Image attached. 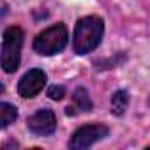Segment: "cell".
<instances>
[{"mask_svg":"<svg viewBox=\"0 0 150 150\" xmlns=\"http://www.w3.org/2000/svg\"><path fill=\"white\" fill-rule=\"evenodd\" d=\"M104 34V21L97 16H85L81 18L72 34V50L78 55H87L94 51L103 39Z\"/></svg>","mask_w":150,"mask_h":150,"instance_id":"cell-1","label":"cell"},{"mask_svg":"<svg viewBox=\"0 0 150 150\" xmlns=\"http://www.w3.org/2000/svg\"><path fill=\"white\" fill-rule=\"evenodd\" d=\"M23 37H25V34L20 27H9L4 32V37H2V69L9 74L20 67Z\"/></svg>","mask_w":150,"mask_h":150,"instance_id":"cell-2","label":"cell"},{"mask_svg":"<svg viewBox=\"0 0 150 150\" xmlns=\"http://www.w3.org/2000/svg\"><path fill=\"white\" fill-rule=\"evenodd\" d=\"M67 41H69V34H67L65 25L57 23V25H53V27H50V28H46V30H42L41 34L35 35L34 50L39 55L50 57V55L60 53L67 46Z\"/></svg>","mask_w":150,"mask_h":150,"instance_id":"cell-3","label":"cell"},{"mask_svg":"<svg viewBox=\"0 0 150 150\" xmlns=\"http://www.w3.org/2000/svg\"><path fill=\"white\" fill-rule=\"evenodd\" d=\"M110 132V129L103 124H88V125H81L80 129H76L72 132L71 139H69V148L72 150H85L90 148L94 143L101 141L103 138H106Z\"/></svg>","mask_w":150,"mask_h":150,"instance_id":"cell-4","label":"cell"},{"mask_svg":"<svg viewBox=\"0 0 150 150\" xmlns=\"http://www.w3.org/2000/svg\"><path fill=\"white\" fill-rule=\"evenodd\" d=\"M46 85V72L42 69H30L28 72L23 74V78L18 83V94L23 99H32Z\"/></svg>","mask_w":150,"mask_h":150,"instance_id":"cell-5","label":"cell"},{"mask_svg":"<svg viewBox=\"0 0 150 150\" xmlns=\"http://www.w3.org/2000/svg\"><path fill=\"white\" fill-rule=\"evenodd\" d=\"M27 125L37 136H50L57 129V117L51 110H39L28 118Z\"/></svg>","mask_w":150,"mask_h":150,"instance_id":"cell-6","label":"cell"},{"mask_svg":"<svg viewBox=\"0 0 150 150\" xmlns=\"http://www.w3.org/2000/svg\"><path fill=\"white\" fill-rule=\"evenodd\" d=\"M72 101H74L72 108H76V113H78V111H92V108H94L88 92H87L85 88H81V87L74 90V94H72Z\"/></svg>","mask_w":150,"mask_h":150,"instance_id":"cell-7","label":"cell"},{"mask_svg":"<svg viewBox=\"0 0 150 150\" xmlns=\"http://www.w3.org/2000/svg\"><path fill=\"white\" fill-rule=\"evenodd\" d=\"M129 106V94L125 90H117L111 96V113L117 117H122Z\"/></svg>","mask_w":150,"mask_h":150,"instance_id":"cell-8","label":"cell"},{"mask_svg":"<svg viewBox=\"0 0 150 150\" xmlns=\"http://www.w3.org/2000/svg\"><path fill=\"white\" fill-rule=\"evenodd\" d=\"M16 118H18V110H16V106H13V104H9V103H0V127L6 129V127L11 125Z\"/></svg>","mask_w":150,"mask_h":150,"instance_id":"cell-9","label":"cell"},{"mask_svg":"<svg viewBox=\"0 0 150 150\" xmlns=\"http://www.w3.org/2000/svg\"><path fill=\"white\" fill-rule=\"evenodd\" d=\"M48 97L53 101H62L65 97V88L62 85H51L48 88Z\"/></svg>","mask_w":150,"mask_h":150,"instance_id":"cell-10","label":"cell"},{"mask_svg":"<svg viewBox=\"0 0 150 150\" xmlns=\"http://www.w3.org/2000/svg\"><path fill=\"white\" fill-rule=\"evenodd\" d=\"M148 104H150V99H148Z\"/></svg>","mask_w":150,"mask_h":150,"instance_id":"cell-11","label":"cell"}]
</instances>
